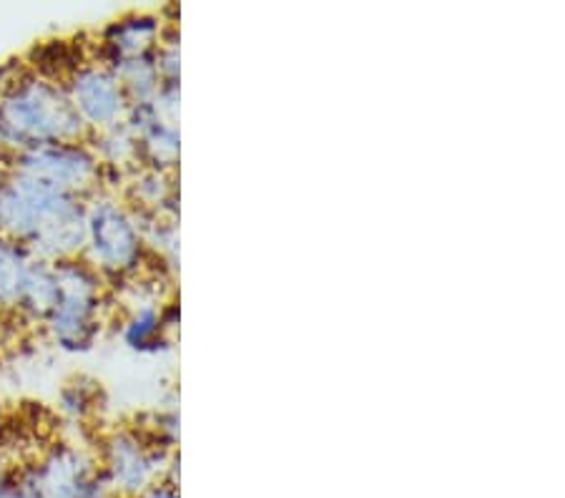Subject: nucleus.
Wrapping results in <instances>:
<instances>
[{"instance_id": "obj_1", "label": "nucleus", "mask_w": 565, "mask_h": 498, "mask_svg": "<svg viewBox=\"0 0 565 498\" xmlns=\"http://www.w3.org/2000/svg\"><path fill=\"white\" fill-rule=\"evenodd\" d=\"M3 486H6V481H3V466H0V491H3Z\"/></svg>"}]
</instances>
